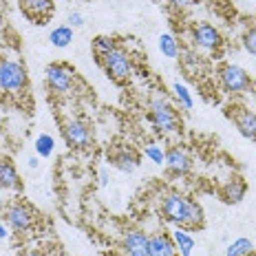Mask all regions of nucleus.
<instances>
[{
  "instance_id": "obj_30",
  "label": "nucleus",
  "mask_w": 256,
  "mask_h": 256,
  "mask_svg": "<svg viewBox=\"0 0 256 256\" xmlns=\"http://www.w3.org/2000/svg\"><path fill=\"white\" fill-rule=\"evenodd\" d=\"M20 256H51V254L42 252V250H26V252H22Z\"/></svg>"
},
{
  "instance_id": "obj_33",
  "label": "nucleus",
  "mask_w": 256,
  "mask_h": 256,
  "mask_svg": "<svg viewBox=\"0 0 256 256\" xmlns=\"http://www.w3.org/2000/svg\"><path fill=\"white\" fill-rule=\"evenodd\" d=\"M104 256H124V254H104Z\"/></svg>"
},
{
  "instance_id": "obj_11",
  "label": "nucleus",
  "mask_w": 256,
  "mask_h": 256,
  "mask_svg": "<svg viewBox=\"0 0 256 256\" xmlns=\"http://www.w3.org/2000/svg\"><path fill=\"white\" fill-rule=\"evenodd\" d=\"M124 256H150V234L142 230H126L122 238Z\"/></svg>"
},
{
  "instance_id": "obj_19",
  "label": "nucleus",
  "mask_w": 256,
  "mask_h": 256,
  "mask_svg": "<svg viewBox=\"0 0 256 256\" xmlns=\"http://www.w3.org/2000/svg\"><path fill=\"white\" fill-rule=\"evenodd\" d=\"M49 42L56 46V49H64V46H68L73 42V29L68 24L56 26V29L49 34Z\"/></svg>"
},
{
  "instance_id": "obj_8",
  "label": "nucleus",
  "mask_w": 256,
  "mask_h": 256,
  "mask_svg": "<svg viewBox=\"0 0 256 256\" xmlns=\"http://www.w3.org/2000/svg\"><path fill=\"white\" fill-rule=\"evenodd\" d=\"M216 76L226 93L238 95V93H245L248 88H252V80H250L248 71L241 68L238 64H221Z\"/></svg>"
},
{
  "instance_id": "obj_7",
  "label": "nucleus",
  "mask_w": 256,
  "mask_h": 256,
  "mask_svg": "<svg viewBox=\"0 0 256 256\" xmlns=\"http://www.w3.org/2000/svg\"><path fill=\"white\" fill-rule=\"evenodd\" d=\"M62 137L71 150H86L93 146V128L88 122L80 120V117H71L62 124Z\"/></svg>"
},
{
  "instance_id": "obj_9",
  "label": "nucleus",
  "mask_w": 256,
  "mask_h": 256,
  "mask_svg": "<svg viewBox=\"0 0 256 256\" xmlns=\"http://www.w3.org/2000/svg\"><path fill=\"white\" fill-rule=\"evenodd\" d=\"M190 38L194 42L196 49H204V51H216L221 46V34H218L216 26L208 24V22H196L192 24L190 29Z\"/></svg>"
},
{
  "instance_id": "obj_26",
  "label": "nucleus",
  "mask_w": 256,
  "mask_h": 256,
  "mask_svg": "<svg viewBox=\"0 0 256 256\" xmlns=\"http://www.w3.org/2000/svg\"><path fill=\"white\" fill-rule=\"evenodd\" d=\"M243 49L256 56V29H248L243 36Z\"/></svg>"
},
{
  "instance_id": "obj_20",
  "label": "nucleus",
  "mask_w": 256,
  "mask_h": 256,
  "mask_svg": "<svg viewBox=\"0 0 256 256\" xmlns=\"http://www.w3.org/2000/svg\"><path fill=\"white\" fill-rule=\"evenodd\" d=\"M252 252H254V243L245 236H238L236 241H232L230 245H228L226 256H250Z\"/></svg>"
},
{
  "instance_id": "obj_28",
  "label": "nucleus",
  "mask_w": 256,
  "mask_h": 256,
  "mask_svg": "<svg viewBox=\"0 0 256 256\" xmlns=\"http://www.w3.org/2000/svg\"><path fill=\"white\" fill-rule=\"evenodd\" d=\"M108 181H110V177H108V170L102 168V170H100V186H108Z\"/></svg>"
},
{
  "instance_id": "obj_4",
  "label": "nucleus",
  "mask_w": 256,
  "mask_h": 256,
  "mask_svg": "<svg viewBox=\"0 0 256 256\" xmlns=\"http://www.w3.org/2000/svg\"><path fill=\"white\" fill-rule=\"evenodd\" d=\"M4 223H7L9 230L16 234H29L38 226V212L34 210V206L18 199L4 208Z\"/></svg>"
},
{
  "instance_id": "obj_10",
  "label": "nucleus",
  "mask_w": 256,
  "mask_h": 256,
  "mask_svg": "<svg viewBox=\"0 0 256 256\" xmlns=\"http://www.w3.org/2000/svg\"><path fill=\"white\" fill-rule=\"evenodd\" d=\"M228 115H230L236 130L241 132L245 140L256 142V110H250L245 106H230Z\"/></svg>"
},
{
  "instance_id": "obj_15",
  "label": "nucleus",
  "mask_w": 256,
  "mask_h": 256,
  "mask_svg": "<svg viewBox=\"0 0 256 256\" xmlns=\"http://www.w3.org/2000/svg\"><path fill=\"white\" fill-rule=\"evenodd\" d=\"M22 181L9 157H0V188L2 190H20Z\"/></svg>"
},
{
  "instance_id": "obj_22",
  "label": "nucleus",
  "mask_w": 256,
  "mask_h": 256,
  "mask_svg": "<svg viewBox=\"0 0 256 256\" xmlns=\"http://www.w3.org/2000/svg\"><path fill=\"white\" fill-rule=\"evenodd\" d=\"M115 46H120V44H117V40H115V38H110V36H98V38L93 40V53L98 56V62L102 60L106 53L113 51Z\"/></svg>"
},
{
  "instance_id": "obj_23",
  "label": "nucleus",
  "mask_w": 256,
  "mask_h": 256,
  "mask_svg": "<svg viewBox=\"0 0 256 256\" xmlns=\"http://www.w3.org/2000/svg\"><path fill=\"white\" fill-rule=\"evenodd\" d=\"M53 150H56V140L49 135V132H42V135H38V140H36V154L42 159L51 157Z\"/></svg>"
},
{
  "instance_id": "obj_24",
  "label": "nucleus",
  "mask_w": 256,
  "mask_h": 256,
  "mask_svg": "<svg viewBox=\"0 0 256 256\" xmlns=\"http://www.w3.org/2000/svg\"><path fill=\"white\" fill-rule=\"evenodd\" d=\"M172 93H174V98H177V104L181 106V108H184V110H192L194 102H192V95H190V90H188L186 84L174 82L172 84Z\"/></svg>"
},
{
  "instance_id": "obj_17",
  "label": "nucleus",
  "mask_w": 256,
  "mask_h": 256,
  "mask_svg": "<svg viewBox=\"0 0 256 256\" xmlns=\"http://www.w3.org/2000/svg\"><path fill=\"white\" fill-rule=\"evenodd\" d=\"M150 256H179L177 248L172 243V236L168 232L150 234Z\"/></svg>"
},
{
  "instance_id": "obj_6",
  "label": "nucleus",
  "mask_w": 256,
  "mask_h": 256,
  "mask_svg": "<svg viewBox=\"0 0 256 256\" xmlns=\"http://www.w3.org/2000/svg\"><path fill=\"white\" fill-rule=\"evenodd\" d=\"M100 64H102L106 76L113 80V82H126V80L132 78V71H135L130 56L126 53L124 46H115L113 51L106 53L102 60H100Z\"/></svg>"
},
{
  "instance_id": "obj_32",
  "label": "nucleus",
  "mask_w": 256,
  "mask_h": 256,
  "mask_svg": "<svg viewBox=\"0 0 256 256\" xmlns=\"http://www.w3.org/2000/svg\"><path fill=\"white\" fill-rule=\"evenodd\" d=\"M38 164H40V162H38V157H31V159H29V168H31V170L38 168Z\"/></svg>"
},
{
  "instance_id": "obj_29",
  "label": "nucleus",
  "mask_w": 256,
  "mask_h": 256,
  "mask_svg": "<svg viewBox=\"0 0 256 256\" xmlns=\"http://www.w3.org/2000/svg\"><path fill=\"white\" fill-rule=\"evenodd\" d=\"M7 238H9V226L0 223V241H7Z\"/></svg>"
},
{
  "instance_id": "obj_13",
  "label": "nucleus",
  "mask_w": 256,
  "mask_h": 256,
  "mask_svg": "<svg viewBox=\"0 0 256 256\" xmlns=\"http://www.w3.org/2000/svg\"><path fill=\"white\" fill-rule=\"evenodd\" d=\"M108 162L122 172H135L140 168L142 157L132 146H117L113 148V152H108Z\"/></svg>"
},
{
  "instance_id": "obj_31",
  "label": "nucleus",
  "mask_w": 256,
  "mask_h": 256,
  "mask_svg": "<svg viewBox=\"0 0 256 256\" xmlns=\"http://www.w3.org/2000/svg\"><path fill=\"white\" fill-rule=\"evenodd\" d=\"M170 2H172L174 7L184 9V7H190V4H192V0H170Z\"/></svg>"
},
{
  "instance_id": "obj_18",
  "label": "nucleus",
  "mask_w": 256,
  "mask_h": 256,
  "mask_svg": "<svg viewBox=\"0 0 256 256\" xmlns=\"http://www.w3.org/2000/svg\"><path fill=\"white\" fill-rule=\"evenodd\" d=\"M172 243L174 248H177L179 256H192V250H194V238H192L190 230H186V228H177L172 234Z\"/></svg>"
},
{
  "instance_id": "obj_14",
  "label": "nucleus",
  "mask_w": 256,
  "mask_h": 256,
  "mask_svg": "<svg viewBox=\"0 0 256 256\" xmlns=\"http://www.w3.org/2000/svg\"><path fill=\"white\" fill-rule=\"evenodd\" d=\"M245 192H248V184H245V179L232 177V179H228L226 184L221 186L218 194H221V199L226 201L228 206H236V204H241V201L245 199Z\"/></svg>"
},
{
  "instance_id": "obj_3",
  "label": "nucleus",
  "mask_w": 256,
  "mask_h": 256,
  "mask_svg": "<svg viewBox=\"0 0 256 256\" xmlns=\"http://www.w3.org/2000/svg\"><path fill=\"white\" fill-rule=\"evenodd\" d=\"M29 78H26V68L18 60H9V58H0V95H16L24 93Z\"/></svg>"
},
{
  "instance_id": "obj_16",
  "label": "nucleus",
  "mask_w": 256,
  "mask_h": 256,
  "mask_svg": "<svg viewBox=\"0 0 256 256\" xmlns=\"http://www.w3.org/2000/svg\"><path fill=\"white\" fill-rule=\"evenodd\" d=\"M20 9L24 12L26 18L31 20H46L53 12V2L51 0H20Z\"/></svg>"
},
{
  "instance_id": "obj_21",
  "label": "nucleus",
  "mask_w": 256,
  "mask_h": 256,
  "mask_svg": "<svg viewBox=\"0 0 256 256\" xmlns=\"http://www.w3.org/2000/svg\"><path fill=\"white\" fill-rule=\"evenodd\" d=\"M159 51H162L166 58H170V60H174V58L179 56V42H177V38H174L172 34H162V36H159Z\"/></svg>"
},
{
  "instance_id": "obj_12",
  "label": "nucleus",
  "mask_w": 256,
  "mask_h": 256,
  "mask_svg": "<svg viewBox=\"0 0 256 256\" xmlns=\"http://www.w3.org/2000/svg\"><path fill=\"white\" fill-rule=\"evenodd\" d=\"M166 170L172 177H184L192 170V157L184 146H170L166 150Z\"/></svg>"
},
{
  "instance_id": "obj_1",
  "label": "nucleus",
  "mask_w": 256,
  "mask_h": 256,
  "mask_svg": "<svg viewBox=\"0 0 256 256\" xmlns=\"http://www.w3.org/2000/svg\"><path fill=\"white\" fill-rule=\"evenodd\" d=\"M159 210H162V216L168 223H172L177 228H186V230L204 228V208L199 206V201L190 199V196L181 194V192L162 194Z\"/></svg>"
},
{
  "instance_id": "obj_27",
  "label": "nucleus",
  "mask_w": 256,
  "mask_h": 256,
  "mask_svg": "<svg viewBox=\"0 0 256 256\" xmlns=\"http://www.w3.org/2000/svg\"><path fill=\"white\" fill-rule=\"evenodd\" d=\"M66 22H68V26H76V29H80V26H84V16L80 14V12H71L68 14V18H66Z\"/></svg>"
},
{
  "instance_id": "obj_5",
  "label": "nucleus",
  "mask_w": 256,
  "mask_h": 256,
  "mask_svg": "<svg viewBox=\"0 0 256 256\" xmlns=\"http://www.w3.org/2000/svg\"><path fill=\"white\" fill-rule=\"evenodd\" d=\"M44 82L53 95H60V98H66V95L76 93L78 80L76 73H73L71 66L62 62H51L49 66L44 68Z\"/></svg>"
},
{
  "instance_id": "obj_2",
  "label": "nucleus",
  "mask_w": 256,
  "mask_h": 256,
  "mask_svg": "<svg viewBox=\"0 0 256 256\" xmlns=\"http://www.w3.org/2000/svg\"><path fill=\"white\" fill-rule=\"evenodd\" d=\"M148 122L152 124V128L162 135H177L181 130V120H179V110L168 102L166 98H154L148 108Z\"/></svg>"
},
{
  "instance_id": "obj_25",
  "label": "nucleus",
  "mask_w": 256,
  "mask_h": 256,
  "mask_svg": "<svg viewBox=\"0 0 256 256\" xmlns=\"http://www.w3.org/2000/svg\"><path fill=\"white\" fill-rule=\"evenodd\" d=\"M144 154H146V159H150L154 166H164V164H166V150L152 142L144 146Z\"/></svg>"
}]
</instances>
